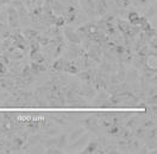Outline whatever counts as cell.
<instances>
[{
	"mask_svg": "<svg viewBox=\"0 0 157 154\" xmlns=\"http://www.w3.org/2000/svg\"><path fill=\"white\" fill-rule=\"evenodd\" d=\"M155 63H156V58L154 57V56H151L147 59V64H149L150 68H155Z\"/></svg>",
	"mask_w": 157,
	"mask_h": 154,
	"instance_id": "6da1fadb",
	"label": "cell"
},
{
	"mask_svg": "<svg viewBox=\"0 0 157 154\" xmlns=\"http://www.w3.org/2000/svg\"><path fill=\"white\" fill-rule=\"evenodd\" d=\"M136 18L138 19V16L136 13H131V14H130V20H131L132 23H136Z\"/></svg>",
	"mask_w": 157,
	"mask_h": 154,
	"instance_id": "7a4b0ae2",
	"label": "cell"
},
{
	"mask_svg": "<svg viewBox=\"0 0 157 154\" xmlns=\"http://www.w3.org/2000/svg\"><path fill=\"white\" fill-rule=\"evenodd\" d=\"M6 70V68H5V65L2 64V63H0V72H4Z\"/></svg>",
	"mask_w": 157,
	"mask_h": 154,
	"instance_id": "3957f363",
	"label": "cell"
}]
</instances>
